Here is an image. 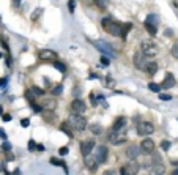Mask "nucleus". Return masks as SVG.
I'll return each mask as SVG.
<instances>
[{
    "mask_svg": "<svg viewBox=\"0 0 178 175\" xmlns=\"http://www.w3.org/2000/svg\"><path fill=\"white\" fill-rule=\"evenodd\" d=\"M2 170H3V167H2V164H0V172H2Z\"/></svg>",
    "mask_w": 178,
    "mask_h": 175,
    "instance_id": "54",
    "label": "nucleus"
},
{
    "mask_svg": "<svg viewBox=\"0 0 178 175\" xmlns=\"http://www.w3.org/2000/svg\"><path fill=\"white\" fill-rule=\"evenodd\" d=\"M35 148H36V145H35V142H33V141H30V142H29V150H30V151H33Z\"/></svg>",
    "mask_w": 178,
    "mask_h": 175,
    "instance_id": "42",
    "label": "nucleus"
},
{
    "mask_svg": "<svg viewBox=\"0 0 178 175\" xmlns=\"http://www.w3.org/2000/svg\"><path fill=\"white\" fill-rule=\"evenodd\" d=\"M84 162H85V166H87V169L90 170V172H95V170L98 169V161L95 159L93 155H85Z\"/></svg>",
    "mask_w": 178,
    "mask_h": 175,
    "instance_id": "11",
    "label": "nucleus"
},
{
    "mask_svg": "<svg viewBox=\"0 0 178 175\" xmlns=\"http://www.w3.org/2000/svg\"><path fill=\"white\" fill-rule=\"evenodd\" d=\"M139 170H140V164H139L136 159H131V161L125 166V172H126V175H137Z\"/></svg>",
    "mask_w": 178,
    "mask_h": 175,
    "instance_id": "9",
    "label": "nucleus"
},
{
    "mask_svg": "<svg viewBox=\"0 0 178 175\" xmlns=\"http://www.w3.org/2000/svg\"><path fill=\"white\" fill-rule=\"evenodd\" d=\"M30 106H32V109H33L35 112H41V111H43V107H41V106H38V104H36V101L30 103Z\"/></svg>",
    "mask_w": 178,
    "mask_h": 175,
    "instance_id": "32",
    "label": "nucleus"
},
{
    "mask_svg": "<svg viewBox=\"0 0 178 175\" xmlns=\"http://www.w3.org/2000/svg\"><path fill=\"white\" fill-rule=\"evenodd\" d=\"M148 88L151 92H154V93H159L161 92V85H158V84H154V82H150L148 84Z\"/></svg>",
    "mask_w": 178,
    "mask_h": 175,
    "instance_id": "26",
    "label": "nucleus"
},
{
    "mask_svg": "<svg viewBox=\"0 0 178 175\" xmlns=\"http://www.w3.org/2000/svg\"><path fill=\"white\" fill-rule=\"evenodd\" d=\"M90 131H91L93 134L98 136V134H101V133H103V126H101V125H98V123H93V125H90Z\"/></svg>",
    "mask_w": 178,
    "mask_h": 175,
    "instance_id": "22",
    "label": "nucleus"
},
{
    "mask_svg": "<svg viewBox=\"0 0 178 175\" xmlns=\"http://www.w3.org/2000/svg\"><path fill=\"white\" fill-rule=\"evenodd\" d=\"M139 155H140V147H137V145H129L126 148V156L129 158V159H136Z\"/></svg>",
    "mask_w": 178,
    "mask_h": 175,
    "instance_id": "17",
    "label": "nucleus"
},
{
    "mask_svg": "<svg viewBox=\"0 0 178 175\" xmlns=\"http://www.w3.org/2000/svg\"><path fill=\"white\" fill-rule=\"evenodd\" d=\"M13 5H16V6L21 5V0H13Z\"/></svg>",
    "mask_w": 178,
    "mask_h": 175,
    "instance_id": "49",
    "label": "nucleus"
},
{
    "mask_svg": "<svg viewBox=\"0 0 178 175\" xmlns=\"http://www.w3.org/2000/svg\"><path fill=\"white\" fill-rule=\"evenodd\" d=\"M95 2H96V5H98L101 10H106L107 6H109V0H95Z\"/></svg>",
    "mask_w": 178,
    "mask_h": 175,
    "instance_id": "24",
    "label": "nucleus"
},
{
    "mask_svg": "<svg viewBox=\"0 0 178 175\" xmlns=\"http://www.w3.org/2000/svg\"><path fill=\"white\" fill-rule=\"evenodd\" d=\"M131 29H133V24H125V25H123V32H121V38H123V40L126 38V33L129 32Z\"/></svg>",
    "mask_w": 178,
    "mask_h": 175,
    "instance_id": "27",
    "label": "nucleus"
},
{
    "mask_svg": "<svg viewBox=\"0 0 178 175\" xmlns=\"http://www.w3.org/2000/svg\"><path fill=\"white\" fill-rule=\"evenodd\" d=\"M95 46L101 50L103 54H107V55H114V49L110 48V46H107L106 43H95Z\"/></svg>",
    "mask_w": 178,
    "mask_h": 175,
    "instance_id": "18",
    "label": "nucleus"
},
{
    "mask_svg": "<svg viewBox=\"0 0 178 175\" xmlns=\"http://www.w3.org/2000/svg\"><path fill=\"white\" fill-rule=\"evenodd\" d=\"M158 68H159V66H158V63H156V62H148V63H147V68H145V71L147 73H148V74H156V73H158Z\"/></svg>",
    "mask_w": 178,
    "mask_h": 175,
    "instance_id": "19",
    "label": "nucleus"
},
{
    "mask_svg": "<svg viewBox=\"0 0 178 175\" xmlns=\"http://www.w3.org/2000/svg\"><path fill=\"white\" fill-rule=\"evenodd\" d=\"M145 29H147V32L151 35V36H156L158 29H156V25H154V24H151V22H145Z\"/></svg>",
    "mask_w": 178,
    "mask_h": 175,
    "instance_id": "21",
    "label": "nucleus"
},
{
    "mask_svg": "<svg viewBox=\"0 0 178 175\" xmlns=\"http://www.w3.org/2000/svg\"><path fill=\"white\" fill-rule=\"evenodd\" d=\"M140 50L147 57H153L158 54V46L153 43V40H144L140 44Z\"/></svg>",
    "mask_w": 178,
    "mask_h": 175,
    "instance_id": "3",
    "label": "nucleus"
},
{
    "mask_svg": "<svg viewBox=\"0 0 178 175\" xmlns=\"http://www.w3.org/2000/svg\"><path fill=\"white\" fill-rule=\"evenodd\" d=\"M126 125H128V118L126 117H120V118L115 120L112 130L114 131H126Z\"/></svg>",
    "mask_w": 178,
    "mask_h": 175,
    "instance_id": "15",
    "label": "nucleus"
},
{
    "mask_svg": "<svg viewBox=\"0 0 178 175\" xmlns=\"http://www.w3.org/2000/svg\"><path fill=\"white\" fill-rule=\"evenodd\" d=\"M29 125H30V120L29 118H22L21 120V126L22 128H29Z\"/></svg>",
    "mask_w": 178,
    "mask_h": 175,
    "instance_id": "37",
    "label": "nucleus"
},
{
    "mask_svg": "<svg viewBox=\"0 0 178 175\" xmlns=\"http://www.w3.org/2000/svg\"><path fill=\"white\" fill-rule=\"evenodd\" d=\"M3 148H5L6 151H10V150H11V145H10V144L5 141V142H3Z\"/></svg>",
    "mask_w": 178,
    "mask_h": 175,
    "instance_id": "43",
    "label": "nucleus"
},
{
    "mask_svg": "<svg viewBox=\"0 0 178 175\" xmlns=\"http://www.w3.org/2000/svg\"><path fill=\"white\" fill-rule=\"evenodd\" d=\"M85 109H87L85 103H84L82 99H79V98H76V99L71 103V111L74 112V114H84Z\"/></svg>",
    "mask_w": 178,
    "mask_h": 175,
    "instance_id": "12",
    "label": "nucleus"
},
{
    "mask_svg": "<svg viewBox=\"0 0 178 175\" xmlns=\"http://www.w3.org/2000/svg\"><path fill=\"white\" fill-rule=\"evenodd\" d=\"M43 109H47V111H54V109L57 107V103L54 99H44L43 101Z\"/></svg>",
    "mask_w": 178,
    "mask_h": 175,
    "instance_id": "20",
    "label": "nucleus"
},
{
    "mask_svg": "<svg viewBox=\"0 0 178 175\" xmlns=\"http://www.w3.org/2000/svg\"><path fill=\"white\" fill-rule=\"evenodd\" d=\"M51 164H54V166H60V167H65L66 164H65L61 159H59V158H51Z\"/></svg>",
    "mask_w": 178,
    "mask_h": 175,
    "instance_id": "28",
    "label": "nucleus"
},
{
    "mask_svg": "<svg viewBox=\"0 0 178 175\" xmlns=\"http://www.w3.org/2000/svg\"><path fill=\"white\" fill-rule=\"evenodd\" d=\"M68 6H69V11H71V13H74V6H76V2H74V0H69Z\"/></svg>",
    "mask_w": 178,
    "mask_h": 175,
    "instance_id": "40",
    "label": "nucleus"
},
{
    "mask_svg": "<svg viewBox=\"0 0 178 175\" xmlns=\"http://www.w3.org/2000/svg\"><path fill=\"white\" fill-rule=\"evenodd\" d=\"M61 90H63V87H61V85H57V87L52 90V93H54V95H60Z\"/></svg>",
    "mask_w": 178,
    "mask_h": 175,
    "instance_id": "38",
    "label": "nucleus"
},
{
    "mask_svg": "<svg viewBox=\"0 0 178 175\" xmlns=\"http://www.w3.org/2000/svg\"><path fill=\"white\" fill-rule=\"evenodd\" d=\"M145 22H151V24H154V25H158V16L156 14H148L147 16V19H145Z\"/></svg>",
    "mask_w": 178,
    "mask_h": 175,
    "instance_id": "23",
    "label": "nucleus"
},
{
    "mask_svg": "<svg viewBox=\"0 0 178 175\" xmlns=\"http://www.w3.org/2000/svg\"><path fill=\"white\" fill-rule=\"evenodd\" d=\"M95 148V141H91V139H87V141H84L82 144H80V153L84 155H90L91 151H93Z\"/></svg>",
    "mask_w": 178,
    "mask_h": 175,
    "instance_id": "13",
    "label": "nucleus"
},
{
    "mask_svg": "<svg viewBox=\"0 0 178 175\" xmlns=\"http://www.w3.org/2000/svg\"><path fill=\"white\" fill-rule=\"evenodd\" d=\"M172 175H178V169H175V170H173V174Z\"/></svg>",
    "mask_w": 178,
    "mask_h": 175,
    "instance_id": "53",
    "label": "nucleus"
},
{
    "mask_svg": "<svg viewBox=\"0 0 178 175\" xmlns=\"http://www.w3.org/2000/svg\"><path fill=\"white\" fill-rule=\"evenodd\" d=\"M107 155H109V150H107L106 145H98L95 150V159L98 161V164H103V162L107 161Z\"/></svg>",
    "mask_w": 178,
    "mask_h": 175,
    "instance_id": "5",
    "label": "nucleus"
},
{
    "mask_svg": "<svg viewBox=\"0 0 178 175\" xmlns=\"http://www.w3.org/2000/svg\"><path fill=\"white\" fill-rule=\"evenodd\" d=\"M101 65L103 66H109V58L106 55H101Z\"/></svg>",
    "mask_w": 178,
    "mask_h": 175,
    "instance_id": "36",
    "label": "nucleus"
},
{
    "mask_svg": "<svg viewBox=\"0 0 178 175\" xmlns=\"http://www.w3.org/2000/svg\"><path fill=\"white\" fill-rule=\"evenodd\" d=\"M125 141H126L125 131H114L112 130V133L109 134V142L114 144V145H120V144H123Z\"/></svg>",
    "mask_w": 178,
    "mask_h": 175,
    "instance_id": "6",
    "label": "nucleus"
},
{
    "mask_svg": "<svg viewBox=\"0 0 178 175\" xmlns=\"http://www.w3.org/2000/svg\"><path fill=\"white\" fill-rule=\"evenodd\" d=\"M101 27L104 30H106L109 35H112V36H121V32H123V25L120 24V22H117L114 18L110 16H106L101 19Z\"/></svg>",
    "mask_w": 178,
    "mask_h": 175,
    "instance_id": "1",
    "label": "nucleus"
},
{
    "mask_svg": "<svg viewBox=\"0 0 178 175\" xmlns=\"http://www.w3.org/2000/svg\"><path fill=\"white\" fill-rule=\"evenodd\" d=\"M140 150L145 151V153H151V151H154V142L150 137L144 139V141L140 142Z\"/></svg>",
    "mask_w": 178,
    "mask_h": 175,
    "instance_id": "14",
    "label": "nucleus"
},
{
    "mask_svg": "<svg viewBox=\"0 0 178 175\" xmlns=\"http://www.w3.org/2000/svg\"><path fill=\"white\" fill-rule=\"evenodd\" d=\"M25 98L29 99V103H33V101H35V93L32 92V88L25 92Z\"/></svg>",
    "mask_w": 178,
    "mask_h": 175,
    "instance_id": "30",
    "label": "nucleus"
},
{
    "mask_svg": "<svg viewBox=\"0 0 178 175\" xmlns=\"http://www.w3.org/2000/svg\"><path fill=\"white\" fill-rule=\"evenodd\" d=\"M153 131H154V126L150 122H140L137 125V133L140 136H150L153 134Z\"/></svg>",
    "mask_w": 178,
    "mask_h": 175,
    "instance_id": "7",
    "label": "nucleus"
},
{
    "mask_svg": "<svg viewBox=\"0 0 178 175\" xmlns=\"http://www.w3.org/2000/svg\"><path fill=\"white\" fill-rule=\"evenodd\" d=\"M161 148L164 150V151H167V150L170 148V142H169V141H162V142H161Z\"/></svg>",
    "mask_w": 178,
    "mask_h": 175,
    "instance_id": "33",
    "label": "nucleus"
},
{
    "mask_svg": "<svg viewBox=\"0 0 178 175\" xmlns=\"http://www.w3.org/2000/svg\"><path fill=\"white\" fill-rule=\"evenodd\" d=\"M32 92L35 93V96H43L44 95V90H41V88H38V87H33Z\"/></svg>",
    "mask_w": 178,
    "mask_h": 175,
    "instance_id": "31",
    "label": "nucleus"
},
{
    "mask_svg": "<svg viewBox=\"0 0 178 175\" xmlns=\"http://www.w3.org/2000/svg\"><path fill=\"white\" fill-rule=\"evenodd\" d=\"M6 85V79H0V87H5Z\"/></svg>",
    "mask_w": 178,
    "mask_h": 175,
    "instance_id": "47",
    "label": "nucleus"
},
{
    "mask_svg": "<svg viewBox=\"0 0 178 175\" xmlns=\"http://www.w3.org/2000/svg\"><path fill=\"white\" fill-rule=\"evenodd\" d=\"M3 115V107H2V104H0V117Z\"/></svg>",
    "mask_w": 178,
    "mask_h": 175,
    "instance_id": "52",
    "label": "nucleus"
},
{
    "mask_svg": "<svg viewBox=\"0 0 178 175\" xmlns=\"http://www.w3.org/2000/svg\"><path fill=\"white\" fill-rule=\"evenodd\" d=\"M36 150L38 151H44V145H36Z\"/></svg>",
    "mask_w": 178,
    "mask_h": 175,
    "instance_id": "48",
    "label": "nucleus"
},
{
    "mask_svg": "<svg viewBox=\"0 0 178 175\" xmlns=\"http://www.w3.org/2000/svg\"><path fill=\"white\" fill-rule=\"evenodd\" d=\"M172 55L175 58H178V43H175V44L172 46Z\"/></svg>",
    "mask_w": 178,
    "mask_h": 175,
    "instance_id": "34",
    "label": "nucleus"
},
{
    "mask_svg": "<svg viewBox=\"0 0 178 175\" xmlns=\"http://www.w3.org/2000/svg\"><path fill=\"white\" fill-rule=\"evenodd\" d=\"M175 77H173V74H165L164 77V80H162V84H161V88H165V90H169V88H172L173 85H175Z\"/></svg>",
    "mask_w": 178,
    "mask_h": 175,
    "instance_id": "16",
    "label": "nucleus"
},
{
    "mask_svg": "<svg viewBox=\"0 0 178 175\" xmlns=\"http://www.w3.org/2000/svg\"><path fill=\"white\" fill-rule=\"evenodd\" d=\"M41 13H43V8H38V10H35V11H33V16H32V19H33V21H36V19H38V16H40Z\"/></svg>",
    "mask_w": 178,
    "mask_h": 175,
    "instance_id": "35",
    "label": "nucleus"
},
{
    "mask_svg": "<svg viewBox=\"0 0 178 175\" xmlns=\"http://www.w3.org/2000/svg\"><path fill=\"white\" fill-rule=\"evenodd\" d=\"M134 66H136L137 69H142V71H145V68H147V63H148V62H147V55L144 52H142V50H137L136 54H134Z\"/></svg>",
    "mask_w": 178,
    "mask_h": 175,
    "instance_id": "4",
    "label": "nucleus"
},
{
    "mask_svg": "<svg viewBox=\"0 0 178 175\" xmlns=\"http://www.w3.org/2000/svg\"><path fill=\"white\" fill-rule=\"evenodd\" d=\"M120 175H126V172H125V167H121V170H120Z\"/></svg>",
    "mask_w": 178,
    "mask_h": 175,
    "instance_id": "50",
    "label": "nucleus"
},
{
    "mask_svg": "<svg viewBox=\"0 0 178 175\" xmlns=\"http://www.w3.org/2000/svg\"><path fill=\"white\" fill-rule=\"evenodd\" d=\"M38 58L43 62H52V60H55L57 58V52H54V50L51 49H43L38 52Z\"/></svg>",
    "mask_w": 178,
    "mask_h": 175,
    "instance_id": "8",
    "label": "nucleus"
},
{
    "mask_svg": "<svg viewBox=\"0 0 178 175\" xmlns=\"http://www.w3.org/2000/svg\"><path fill=\"white\" fill-rule=\"evenodd\" d=\"M54 66L59 69L60 73H65V71H66V66H65L63 63H60V62H55V60H54Z\"/></svg>",
    "mask_w": 178,
    "mask_h": 175,
    "instance_id": "29",
    "label": "nucleus"
},
{
    "mask_svg": "<svg viewBox=\"0 0 178 175\" xmlns=\"http://www.w3.org/2000/svg\"><path fill=\"white\" fill-rule=\"evenodd\" d=\"M103 175H117V174H115V170H106V172H103Z\"/></svg>",
    "mask_w": 178,
    "mask_h": 175,
    "instance_id": "45",
    "label": "nucleus"
},
{
    "mask_svg": "<svg viewBox=\"0 0 178 175\" xmlns=\"http://www.w3.org/2000/svg\"><path fill=\"white\" fill-rule=\"evenodd\" d=\"M2 118L5 120V122H10V120H11V115H2Z\"/></svg>",
    "mask_w": 178,
    "mask_h": 175,
    "instance_id": "46",
    "label": "nucleus"
},
{
    "mask_svg": "<svg viewBox=\"0 0 178 175\" xmlns=\"http://www.w3.org/2000/svg\"><path fill=\"white\" fill-rule=\"evenodd\" d=\"M0 137H2L3 141H6V133H5V131H3V130H2V128H0Z\"/></svg>",
    "mask_w": 178,
    "mask_h": 175,
    "instance_id": "44",
    "label": "nucleus"
},
{
    "mask_svg": "<svg viewBox=\"0 0 178 175\" xmlns=\"http://www.w3.org/2000/svg\"><path fill=\"white\" fill-rule=\"evenodd\" d=\"M60 130L63 131V133L66 134L68 137H73V133H71V131L68 130V123H61V125H60Z\"/></svg>",
    "mask_w": 178,
    "mask_h": 175,
    "instance_id": "25",
    "label": "nucleus"
},
{
    "mask_svg": "<svg viewBox=\"0 0 178 175\" xmlns=\"http://www.w3.org/2000/svg\"><path fill=\"white\" fill-rule=\"evenodd\" d=\"M68 151H69V148H68V147H61V148L59 150V153H60V155H66Z\"/></svg>",
    "mask_w": 178,
    "mask_h": 175,
    "instance_id": "41",
    "label": "nucleus"
},
{
    "mask_svg": "<svg viewBox=\"0 0 178 175\" xmlns=\"http://www.w3.org/2000/svg\"><path fill=\"white\" fill-rule=\"evenodd\" d=\"M165 167L161 161H153L151 167H150V175H164Z\"/></svg>",
    "mask_w": 178,
    "mask_h": 175,
    "instance_id": "10",
    "label": "nucleus"
},
{
    "mask_svg": "<svg viewBox=\"0 0 178 175\" xmlns=\"http://www.w3.org/2000/svg\"><path fill=\"white\" fill-rule=\"evenodd\" d=\"M159 99H161V101H170V99H172V96H170V95H162V93H161V95H159Z\"/></svg>",
    "mask_w": 178,
    "mask_h": 175,
    "instance_id": "39",
    "label": "nucleus"
},
{
    "mask_svg": "<svg viewBox=\"0 0 178 175\" xmlns=\"http://www.w3.org/2000/svg\"><path fill=\"white\" fill-rule=\"evenodd\" d=\"M13 175H21V170L16 169V170H14V174H13Z\"/></svg>",
    "mask_w": 178,
    "mask_h": 175,
    "instance_id": "51",
    "label": "nucleus"
},
{
    "mask_svg": "<svg viewBox=\"0 0 178 175\" xmlns=\"http://www.w3.org/2000/svg\"><path fill=\"white\" fill-rule=\"evenodd\" d=\"M68 125H71V128L74 131L82 133V131L87 130V120H85L80 114H73L68 120Z\"/></svg>",
    "mask_w": 178,
    "mask_h": 175,
    "instance_id": "2",
    "label": "nucleus"
}]
</instances>
